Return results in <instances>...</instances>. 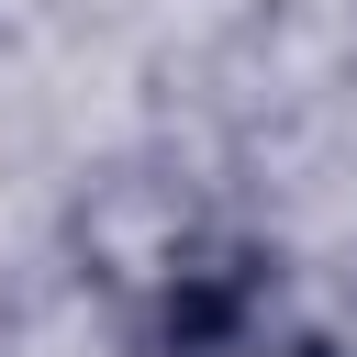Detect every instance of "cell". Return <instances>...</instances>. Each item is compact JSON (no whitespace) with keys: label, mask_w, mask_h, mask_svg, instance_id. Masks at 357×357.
I'll use <instances>...</instances> for the list:
<instances>
[{"label":"cell","mask_w":357,"mask_h":357,"mask_svg":"<svg viewBox=\"0 0 357 357\" xmlns=\"http://www.w3.org/2000/svg\"><path fill=\"white\" fill-rule=\"evenodd\" d=\"M167 346H178V357H312V346L279 324L268 279H190L178 312H167Z\"/></svg>","instance_id":"obj_1"}]
</instances>
